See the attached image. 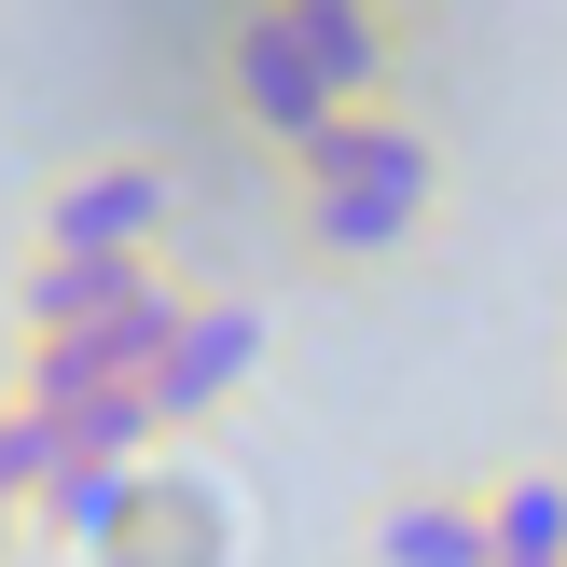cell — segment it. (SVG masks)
Instances as JSON below:
<instances>
[{
    "label": "cell",
    "instance_id": "cell-10",
    "mask_svg": "<svg viewBox=\"0 0 567 567\" xmlns=\"http://www.w3.org/2000/svg\"><path fill=\"white\" fill-rule=\"evenodd\" d=\"M0 526H28V498H14V485H0Z\"/></svg>",
    "mask_w": 567,
    "mask_h": 567
},
{
    "label": "cell",
    "instance_id": "cell-2",
    "mask_svg": "<svg viewBox=\"0 0 567 567\" xmlns=\"http://www.w3.org/2000/svg\"><path fill=\"white\" fill-rule=\"evenodd\" d=\"M208 70H221V111H236L249 138H264V153H305V138L332 125V83H319V55L291 42V14H277V0H236V14H221V42H208Z\"/></svg>",
    "mask_w": 567,
    "mask_h": 567
},
{
    "label": "cell",
    "instance_id": "cell-9",
    "mask_svg": "<svg viewBox=\"0 0 567 567\" xmlns=\"http://www.w3.org/2000/svg\"><path fill=\"white\" fill-rule=\"evenodd\" d=\"M485 540H498V567H567V471L554 457L485 485Z\"/></svg>",
    "mask_w": 567,
    "mask_h": 567
},
{
    "label": "cell",
    "instance_id": "cell-8",
    "mask_svg": "<svg viewBox=\"0 0 567 567\" xmlns=\"http://www.w3.org/2000/svg\"><path fill=\"white\" fill-rule=\"evenodd\" d=\"M138 471H153V457H97V443H70V471L42 485V540H70V554H111V526L138 513Z\"/></svg>",
    "mask_w": 567,
    "mask_h": 567
},
{
    "label": "cell",
    "instance_id": "cell-6",
    "mask_svg": "<svg viewBox=\"0 0 567 567\" xmlns=\"http://www.w3.org/2000/svg\"><path fill=\"white\" fill-rule=\"evenodd\" d=\"M97 567H236V498H221L194 457H153L138 471V513L111 526Z\"/></svg>",
    "mask_w": 567,
    "mask_h": 567
},
{
    "label": "cell",
    "instance_id": "cell-4",
    "mask_svg": "<svg viewBox=\"0 0 567 567\" xmlns=\"http://www.w3.org/2000/svg\"><path fill=\"white\" fill-rule=\"evenodd\" d=\"M153 291H181V264H83V249H14V332L28 347H97V332H125Z\"/></svg>",
    "mask_w": 567,
    "mask_h": 567
},
{
    "label": "cell",
    "instance_id": "cell-1",
    "mask_svg": "<svg viewBox=\"0 0 567 567\" xmlns=\"http://www.w3.org/2000/svg\"><path fill=\"white\" fill-rule=\"evenodd\" d=\"M291 181V249L319 277H388L443 208V138L415 111H332L305 153H277Z\"/></svg>",
    "mask_w": 567,
    "mask_h": 567
},
{
    "label": "cell",
    "instance_id": "cell-7",
    "mask_svg": "<svg viewBox=\"0 0 567 567\" xmlns=\"http://www.w3.org/2000/svg\"><path fill=\"white\" fill-rule=\"evenodd\" d=\"M374 567H498L485 498H471V485H402V498H374Z\"/></svg>",
    "mask_w": 567,
    "mask_h": 567
},
{
    "label": "cell",
    "instance_id": "cell-12",
    "mask_svg": "<svg viewBox=\"0 0 567 567\" xmlns=\"http://www.w3.org/2000/svg\"><path fill=\"white\" fill-rule=\"evenodd\" d=\"M374 14H415V0H374Z\"/></svg>",
    "mask_w": 567,
    "mask_h": 567
},
{
    "label": "cell",
    "instance_id": "cell-3",
    "mask_svg": "<svg viewBox=\"0 0 567 567\" xmlns=\"http://www.w3.org/2000/svg\"><path fill=\"white\" fill-rule=\"evenodd\" d=\"M166 208H181V181H166L153 153H83L70 181H42V208H28V249L153 264V249H166Z\"/></svg>",
    "mask_w": 567,
    "mask_h": 567
},
{
    "label": "cell",
    "instance_id": "cell-11",
    "mask_svg": "<svg viewBox=\"0 0 567 567\" xmlns=\"http://www.w3.org/2000/svg\"><path fill=\"white\" fill-rule=\"evenodd\" d=\"M0 567H14V526H0Z\"/></svg>",
    "mask_w": 567,
    "mask_h": 567
},
{
    "label": "cell",
    "instance_id": "cell-5",
    "mask_svg": "<svg viewBox=\"0 0 567 567\" xmlns=\"http://www.w3.org/2000/svg\"><path fill=\"white\" fill-rule=\"evenodd\" d=\"M249 374H264V319L249 305H221V291H194V319H181V347L153 360V430H208V415H236L249 402Z\"/></svg>",
    "mask_w": 567,
    "mask_h": 567
}]
</instances>
